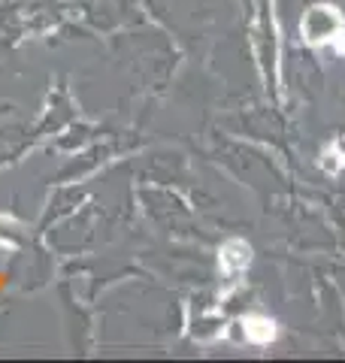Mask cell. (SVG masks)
<instances>
[{"mask_svg":"<svg viewBox=\"0 0 345 363\" xmlns=\"http://www.w3.org/2000/svg\"><path fill=\"white\" fill-rule=\"evenodd\" d=\"M303 40L309 45H324V43H339L345 33V18L336 6L330 4H315L306 9L303 16Z\"/></svg>","mask_w":345,"mask_h":363,"instance_id":"cell-1","label":"cell"},{"mask_svg":"<svg viewBox=\"0 0 345 363\" xmlns=\"http://www.w3.org/2000/svg\"><path fill=\"white\" fill-rule=\"evenodd\" d=\"M251 264V245L243 240H230L221 248V269L230 272V276H239L246 267Z\"/></svg>","mask_w":345,"mask_h":363,"instance_id":"cell-2","label":"cell"},{"mask_svg":"<svg viewBox=\"0 0 345 363\" xmlns=\"http://www.w3.org/2000/svg\"><path fill=\"white\" fill-rule=\"evenodd\" d=\"M243 330H246V339L255 345H270L275 336H279V327H275L273 318L267 315H248L243 321Z\"/></svg>","mask_w":345,"mask_h":363,"instance_id":"cell-3","label":"cell"},{"mask_svg":"<svg viewBox=\"0 0 345 363\" xmlns=\"http://www.w3.org/2000/svg\"><path fill=\"white\" fill-rule=\"evenodd\" d=\"M336 52H342V55H345V33H342V43H336Z\"/></svg>","mask_w":345,"mask_h":363,"instance_id":"cell-4","label":"cell"}]
</instances>
